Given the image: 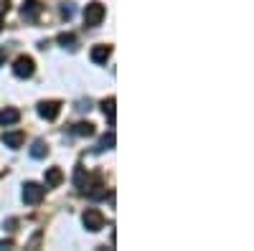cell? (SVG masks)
Segmentation results:
<instances>
[{"mask_svg":"<svg viewBox=\"0 0 254 251\" xmlns=\"http://www.w3.org/2000/svg\"><path fill=\"white\" fill-rule=\"evenodd\" d=\"M41 10H44V5H41L38 0H26L23 8H20V13H23L26 20H36V18L41 15Z\"/></svg>","mask_w":254,"mask_h":251,"instance_id":"8992f818","label":"cell"},{"mask_svg":"<svg viewBox=\"0 0 254 251\" xmlns=\"http://www.w3.org/2000/svg\"><path fill=\"white\" fill-rule=\"evenodd\" d=\"M0 31H3V15H0Z\"/></svg>","mask_w":254,"mask_h":251,"instance_id":"44dd1931","label":"cell"},{"mask_svg":"<svg viewBox=\"0 0 254 251\" xmlns=\"http://www.w3.org/2000/svg\"><path fill=\"white\" fill-rule=\"evenodd\" d=\"M10 246H13L10 239H3V241H0V249H10Z\"/></svg>","mask_w":254,"mask_h":251,"instance_id":"ac0fdd59","label":"cell"},{"mask_svg":"<svg viewBox=\"0 0 254 251\" xmlns=\"http://www.w3.org/2000/svg\"><path fill=\"white\" fill-rule=\"evenodd\" d=\"M3 145H5V148H20V145H23V135H20V132H5L3 135Z\"/></svg>","mask_w":254,"mask_h":251,"instance_id":"8fae6325","label":"cell"},{"mask_svg":"<svg viewBox=\"0 0 254 251\" xmlns=\"http://www.w3.org/2000/svg\"><path fill=\"white\" fill-rule=\"evenodd\" d=\"M5 226H8V231H13V228L18 226V221H15V218H8V223H5Z\"/></svg>","mask_w":254,"mask_h":251,"instance_id":"d6986e66","label":"cell"},{"mask_svg":"<svg viewBox=\"0 0 254 251\" xmlns=\"http://www.w3.org/2000/svg\"><path fill=\"white\" fill-rule=\"evenodd\" d=\"M56 41H59V44H61L64 49H66V46H69L71 51L76 49V36H74V33H59V38H56Z\"/></svg>","mask_w":254,"mask_h":251,"instance_id":"5bb4252c","label":"cell"},{"mask_svg":"<svg viewBox=\"0 0 254 251\" xmlns=\"http://www.w3.org/2000/svg\"><path fill=\"white\" fill-rule=\"evenodd\" d=\"M8 8H10V0H0V13L8 10Z\"/></svg>","mask_w":254,"mask_h":251,"instance_id":"e0dca14e","label":"cell"},{"mask_svg":"<svg viewBox=\"0 0 254 251\" xmlns=\"http://www.w3.org/2000/svg\"><path fill=\"white\" fill-rule=\"evenodd\" d=\"M115 97H110V99H104L102 101V112H104V117H107L110 119V124H115L117 122V114H115Z\"/></svg>","mask_w":254,"mask_h":251,"instance_id":"30bf717a","label":"cell"},{"mask_svg":"<svg viewBox=\"0 0 254 251\" xmlns=\"http://www.w3.org/2000/svg\"><path fill=\"white\" fill-rule=\"evenodd\" d=\"M61 15L66 18V20L74 15V8H71V3H64V5H61Z\"/></svg>","mask_w":254,"mask_h":251,"instance_id":"2e32d148","label":"cell"},{"mask_svg":"<svg viewBox=\"0 0 254 251\" xmlns=\"http://www.w3.org/2000/svg\"><path fill=\"white\" fill-rule=\"evenodd\" d=\"M5 61V49H0V64Z\"/></svg>","mask_w":254,"mask_h":251,"instance_id":"ffe728a7","label":"cell"},{"mask_svg":"<svg viewBox=\"0 0 254 251\" xmlns=\"http://www.w3.org/2000/svg\"><path fill=\"white\" fill-rule=\"evenodd\" d=\"M110 53H112L110 46H94L92 49V61H94V64H104V61L110 58Z\"/></svg>","mask_w":254,"mask_h":251,"instance_id":"ba28073f","label":"cell"},{"mask_svg":"<svg viewBox=\"0 0 254 251\" xmlns=\"http://www.w3.org/2000/svg\"><path fill=\"white\" fill-rule=\"evenodd\" d=\"M115 148V132H110V135H104L99 142H97V148H94V152H104V150H112Z\"/></svg>","mask_w":254,"mask_h":251,"instance_id":"4fadbf2b","label":"cell"},{"mask_svg":"<svg viewBox=\"0 0 254 251\" xmlns=\"http://www.w3.org/2000/svg\"><path fill=\"white\" fill-rule=\"evenodd\" d=\"M74 135H79V137H92V135H94V124H92V122H79V124H74Z\"/></svg>","mask_w":254,"mask_h":251,"instance_id":"7c38bea8","label":"cell"},{"mask_svg":"<svg viewBox=\"0 0 254 251\" xmlns=\"http://www.w3.org/2000/svg\"><path fill=\"white\" fill-rule=\"evenodd\" d=\"M41 198H44V188H41L38 183H26L23 185V203L36 205V203H41Z\"/></svg>","mask_w":254,"mask_h":251,"instance_id":"277c9868","label":"cell"},{"mask_svg":"<svg viewBox=\"0 0 254 251\" xmlns=\"http://www.w3.org/2000/svg\"><path fill=\"white\" fill-rule=\"evenodd\" d=\"M81 223H84L87 231L97 234V231H102V228H104V216H102V211H97V208H87L84 216H81Z\"/></svg>","mask_w":254,"mask_h":251,"instance_id":"6da1fadb","label":"cell"},{"mask_svg":"<svg viewBox=\"0 0 254 251\" xmlns=\"http://www.w3.org/2000/svg\"><path fill=\"white\" fill-rule=\"evenodd\" d=\"M104 5L102 3H89L87 8H84V23H87L89 28H94V26H99L102 20H104Z\"/></svg>","mask_w":254,"mask_h":251,"instance_id":"7a4b0ae2","label":"cell"},{"mask_svg":"<svg viewBox=\"0 0 254 251\" xmlns=\"http://www.w3.org/2000/svg\"><path fill=\"white\" fill-rule=\"evenodd\" d=\"M33 71H36L33 58H28V56H20V58L15 61V66H13V74H15L18 79H31Z\"/></svg>","mask_w":254,"mask_h":251,"instance_id":"3957f363","label":"cell"},{"mask_svg":"<svg viewBox=\"0 0 254 251\" xmlns=\"http://www.w3.org/2000/svg\"><path fill=\"white\" fill-rule=\"evenodd\" d=\"M61 180H64L61 167H49V170H46V188H56Z\"/></svg>","mask_w":254,"mask_h":251,"instance_id":"9c48e42d","label":"cell"},{"mask_svg":"<svg viewBox=\"0 0 254 251\" xmlns=\"http://www.w3.org/2000/svg\"><path fill=\"white\" fill-rule=\"evenodd\" d=\"M31 155H33V157H46V155H49L46 142H44V140H36V142H33V148H31Z\"/></svg>","mask_w":254,"mask_h":251,"instance_id":"9a60e30c","label":"cell"},{"mask_svg":"<svg viewBox=\"0 0 254 251\" xmlns=\"http://www.w3.org/2000/svg\"><path fill=\"white\" fill-rule=\"evenodd\" d=\"M59 112H61V104L59 101H41L38 104V114L44 117V119H49V122H54L59 117Z\"/></svg>","mask_w":254,"mask_h":251,"instance_id":"5b68a950","label":"cell"},{"mask_svg":"<svg viewBox=\"0 0 254 251\" xmlns=\"http://www.w3.org/2000/svg\"><path fill=\"white\" fill-rule=\"evenodd\" d=\"M18 119H20V112H18V109H13V107H8V109H3V112H0V124H5V127L15 124Z\"/></svg>","mask_w":254,"mask_h":251,"instance_id":"52a82bcc","label":"cell"}]
</instances>
